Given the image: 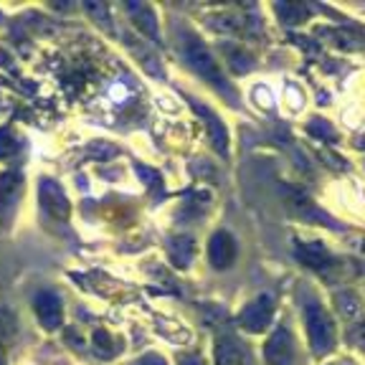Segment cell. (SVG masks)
Returning a JSON list of instances; mask_svg holds the SVG:
<instances>
[{
  "mask_svg": "<svg viewBox=\"0 0 365 365\" xmlns=\"http://www.w3.org/2000/svg\"><path fill=\"white\" fill-rule=\"evenodd\" d=\"M185 58H188V63L203 76L205 81H211L218 91H223V94H228V97H234V91H231V86H228L226 74L221 71L218 61L211 56V51H208L198 38H193V36H190L188 43H185Z\"/></svg>",
  "mask_w": 365,
  "mask_h": 365,
  "instance_id": "1",
  "label": "cell"
},
{
  "mask_svg": "<svg viewBox=\"0 0 365 365\" xmlns=\"http://www.w3.org/2000/svg\"><path fill=\"white\" fill-rule=\"evenodd\" d=\"M304 322H307V335H309V345L317 355L327 353L335 345V325L332 319L327 317V312L319 307L317 302L304 304Z\"/></svg>",
  "mask_w": 365,
  "mask_h": 365,
  "instance_id": "2",
  "label": "cell"
},
{
  "mask_svg": "<svg viewBox=\"0 0 365 365\" xmlns=\"http://www.w3.org/2000/svg\"><path fill=\"white\" fill-rule=\"evenodd\" d=\"M38 195H41V205H43L46 213H48L51 218L66 221V218L71 216V203H68L66 193H63V188L56 180H48V178L41 180Z\"/></svg>",
  "mask_w": 365,
  "mask_h": 365,
  "instance_id": "3",
  "label": "cell"
},
{
  "mask_svg": "<svg viewBox=\"0 0 365 365\" xmlns=\"http://www.w3.org/2000/svg\"><path fill=\"white\" fill-rule=\"evenodd\" d=\"M274 317V299L267 294H262L259 299H254L251 304H246L239 314V325L249 332H262L267 330V325Z\"/></svg>",
  "mask_w": 365,
  "mask_h": 365,
  "instance_id": "4",
  "label": "cell"
},
{
  "mask_svg": "<svg viewBox=\"0 0 365 365\" xmlns=\"http://www.w3.org/2000/svg\"><path fill=\"white\" fill-rule=\"evenodd\" d=\"M34 309H36V317L38 322L46 327V330H58L63 322V307H61V299H58L53 292H38L34 299Z\"/></svg>",
  "mask_w": 365,
  "mask_h": 365,
  "instance_id": "5",
  "label": "cell"
},
{
  "mask_svg": "<svg viewBox=\"0 0 365 365\" xmlns=\"http://www.w3.org/2000/svg\"><path fill=\"white\" fill-rule=\"evenodd\" d=\"M264 358L269 365H294V345H292V335L284 327H277L274 335L269 337Z\"/></svg>",
  "mask_w": 365,
  "mask_h": 365,
  "instance_id": "6",
  "label": "cell"
},
{
  "mask_svg": "<svg viewBox=\"0 0 365 365\" xmlns=\"http://www.w3.org/2000/svg\"><path fill=\"white\" fill-rule=\"evenodd\" d=\"M23 190V175L18 170H8L0 175V218H8L16 208Z\"/></svg>",
  "mask_w": 365,
  "mask_h": 365,
  "instance_id": "7",
  "label": "cell"
},
{
  "mask_svg": "<svg viewBox=\"0 0 365 365\" xmlns=\"http://www.w3.org/2000/svg\"><path fill=\"white\" fill-rule=\"evenodd\" d=\"M208 259H211L213 269H228L236 259V241L226 231L213 234L211 244H208Z\"/></svg>",
  "mask_w": 365,
  "mask_h": 365,
  "instance_id": "8",
  "label": "cell"
},
{
  "mask_svg": "<svg viewBox=\"0 0 365 365\" xmlns=\"http://www.w3.org/2000/svg\"><path fill=\"white\" fill-rule=\"evenodd\" d=\"M216 363L218 365H249V353L236 337L226 335L216 345Z\"/></svg>",
  "mask_w": 365,
  "mask_h": 365,
  "instance_id": "9",
  "label": "cell"
},
{
  "mask_svg": "<svg viewBox=\"0 0 365 365\" xmlns=\"http://www.w3.org/2000/svg\"><path fill=\"white\" fill-rule=\"evenodd\" d=\"M193 109L200 114V117H203L205 122H208V132H211V143H213V148H216V153L218 155H226L228 153V135H226V130H223L221 120H218L211 109L200 107L198 102H193Z\"/></svg>",
  "mask_w": 365,
  "mask_h": 365,
  "instance_id": "10",
  "label": "cell"
},
{
  "mask_svg": "<svg viewBox=\"0 0 365 365\" xmlns=\"http://www.w3.org/2000/svg\"><path fill=\"white\" fill-rule=\"evenodd\" d=\"M168 257L175 267H188L195 257V244L190 236H175L168 244Z\"/></svg>",
  "mask_w": 365,
  "mask_h": 365,
  "instance_id": "11",
  "label": "cell"
},
{
  "mask_svg": "<svg viewBox=\"0 0 365 365\" xmlns=\"http://www.w3.org/2000/svg\"><path fill=\"white\" fill-rule=\"evenodd\" d=\"M127 11H130V16H132V21H135L137 29L143 31L148 38L158 41V23H155L150 6H143V3H130V6H127Z\"/></svg>",
  "mask_w": 365,
  "mask_h": 365,
  "instance_id": "12",
  "label": "cell"
},
{
  "mask_svg": "<svg viewBox=\"0 0 365 365\" xmlns=\"http://www.w3.org/2000/svg\"><path fill=\"white\" fill-rule=\"evenodd\" d=\"M13 340V317L0 309V365H6V350Z\"/></svg>",
  "mask_w": 365,
  "mask_h": 365,
  "instance_id": "13",
  "label": "cell"
},
{
  "mask_svg": "<svg viewBox=\"0 0 365 365\" xmlns=\"http://www.w3.org/2000/svg\"><path fill=\"white\" fill-rule=\"evenodd\" d=\"M18 150H21V143H18V137L13 135L11 127H3V130H0V160L16 158Z\"/></svg>",
  "mask_w": 365,
  "mask_h": 365,
  "instance_id": "14",
  "label": "cell"
},
{
  "mask_svg": "<svg viewBox=\"0 0 365 365\" xmlns=\"http://www.w3.org/2000/svg\"><path fill=\"white\" fill-rule=\"evenodd\" d=\"M94 350H97L99 358H112L117 353V345H114L112 335L107 330H97L94 332Z\"/></svg>",
  "mask_w": 365,
  "mask_h": 365,
  "instance_id": "15",
  "label": "cell"
},
{
  "mask_svg": "<svg viewBox=\"0 0 365 365\" xmlns=\"http://www.w3.org/2000/svg\"><path fill=\"white\" fill-rule=\"evenodd\" d=\"M84 11L89 13V16L94 18L102 29L112 31V21H109V11H107V6H104V3H94V0H89V3H84Z\"/></svg>",
  "mask_w": 365,
  "mask_h": 365,
  "instance_id": "16",
  "label": "cell"
},
{
  "mask_svg": "<svg viewBox=\"0 0 365 365\" xmlns=\"http://www.w3.org/2000/svg\"><path fill=\"white\" fill-rule=\"evenodd\" d=\"M137 365H168V360L160 358V355H155V353H150V355H145V358L137 360Z\"/></svg>",
  "mask_w": 365,
  "mask_h": 365,
  "instance_id": "17",
  "label": "cell"
},
{
  "mask_svg": "<svg viewBox=\"0 0 365 365\" xmlns=\"http://www.w3.org/2000/svg\"><path fill=\"white\" fill-rule=\"evenodd\" d=\"M182 365H203V360L198 358V355H185V358L180 360Z\"/></svg>",
  "mask_w": 365,
  "mask_h": 365,
  "instance_id": "18",
  "label": "cell"
}]
</instances>
